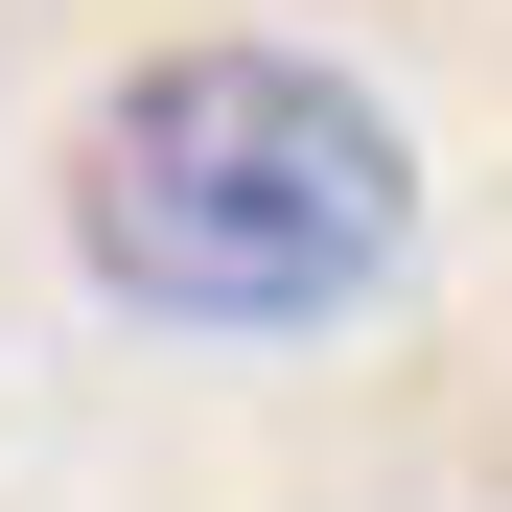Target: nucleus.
Wrapping results in <instances>:
<instances>
[{
    "instance_id": "obj_1",
    "label": "nucleus",
    "mask_w": 512,
    "mask_h": 512,
    "mask_svg": "<svg viewBox=\"0 0 512 512\" xmlns=\"http://www.w3.org/2000/svg\"><path fill=\"white\" fill-rule=\"evenodd\" d=\"M70 256L163 350H303L419 256V140L326 47H140L70 117Z\"/></svg>"
}]
</instances>
